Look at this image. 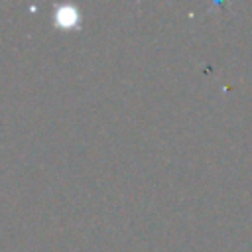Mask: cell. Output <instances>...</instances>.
Instances as JSON below:
<instances>
[{
	"label": "cell",
	"mask_w": 252,
	"mask_h": 252,
	"mask_svg": "<svg viewBox=\"0 0 252 252\" xmlns=\"http://www.w3.org/2000/svg\"><path fill=\"white\" fill-rule=\"evenodd\" d=\"M57 20H59L61 26H73V24L79 20V14H77L75 10H61V12L57 14Z\"/></svg>",
	"instance_id": "obj_1"
}]
</instances>
